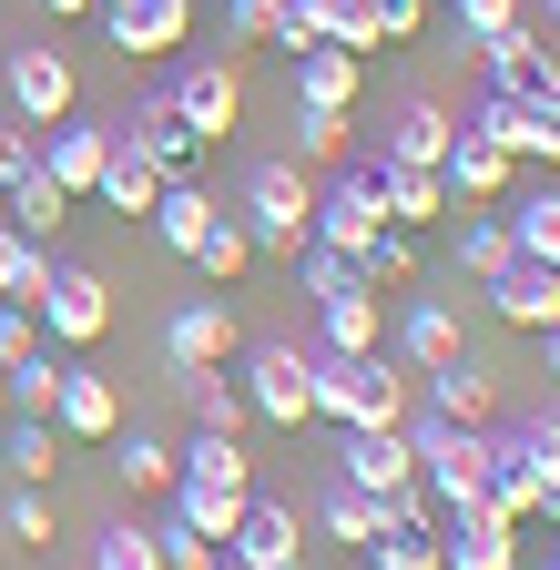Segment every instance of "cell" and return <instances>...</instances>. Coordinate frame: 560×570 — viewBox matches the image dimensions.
I'll return each instance as SVG.
<instances>
[{"mask_svg": "<svg viewBox=\"0 0 560 570\" xmlns=\"http://www.w3.org/2000/svg\"><path fill=\"white\" fill-rule=\"evenodd\" d=\"M407 449H417V479H429L439 499V520L479 510V489H489V428H459V417H429V407H407Z\"/></svg>", "mask_w": 560, "mask_h": 570, "instance_id": "cell-1", "label": "cell"}, {"mask_svg": "<svg viewBox=\"0 0 560 570\" xmlns=\"http://www.w3.org/2000/svg\"><path fill=\"white\" fill-rule=\"evenodd\" d=\"M245 235H255V255H306V235H316V174L306 164H255L245 174Z\"/></svg>", "mask_w": 560, "mask_h": 570, "instance_id": "cell-2", "label": "cell"}, {"mask_svg": "<svg viewBox=\"0 0 560 570\" xmlns=\"http://www.w3.org/2000/svg\"><path fill=\"white\" fill-rule=\"evenodd\" d=\"M316 417L397 428L407 417V367H387V356H316Z\"/></svg>", "mask_w": 560, "mask_h": 570, "instance_id": "cell-3", "label": "cell"}, {"mask_svg": "<svg viewBox=\"0 0 560 570\" xmlns=\"http://www.w3.org/2000/svg\"><path fill=\"white\" fill-rule=\"evenodd\" d=\"M31 316H41L51 346H102V336H112V285H102L92 265H61V255H51V285H41Z\"/></svg>", "mask_w": 560, "mask_h": 570, "instance_id": "cell-4", "label": "cell"}, {"mask_svg": "<svg viewBox=\"0 0 560 570\" xmlns=\"http://www.w3.org/2000/svg\"><path fill=\"white\" fill-rule=\"evenodd\" d=\"M235 387H245V407H255L265 428H306V417H316V356H306V346H255Z\"/></svg>", "mask_w": 560, "mask_h": 570, "instance_id": "cell-5", "label": "cell"}, {"mask_svg": "<svg viewBox=\"0 0 560 570\" xmlns=\"http://www.w3.org/2000/svg\"><path fill=\"white\" fill-rule=\"evenodd\" d=\"M377 235H387V204H377V164H357V174L316 184V235H306V245H336V255H367Z\"/></svg>", "mask_w": 560, "mask_h": 570, "instance_id": "cell-6", "label": "cell"}, {"mask_svg": "<svg viewBox=\"0 0 560 570\" xmlns=\"http://www.w3.org/2000/svg\"><path fill=\"white\" fill-rule=\"evenodd\" d=\"M0 92H11V122H31V132H51L61 112H82V82H72L61 51H11L0 61Z\"/></svg>", "mask_w": 560, "mask_h": 570, "instance_id": "cell-7", "label": "cell"}, {"mask_svg": "<svg viewBox=\"0 0 560 570\" xmlns=\"http://www.w3.org/2000/svg\"><path fill=\"white\" fill-rule=\"evenodd\" d=\"M102 41L122 61H164L194 41V0H102Z\"/></svg>", "mask_w": 560, "mask_h": 570, "instance_id": "cell-8", "label": "cell"}, {"mask_svg": "<svg viewBox=\"0 0 560 570\" xmlns=\"http://www.w3.org/2000/svg\"><path fill=\"white\" fill-rule=\"evenodd\" d=\"M122 142H132V154H144L164 184H194V164H204V132L174 112V92H144V102H132V122H122Z\"/></svg>", "mask_w": 560, "mask_h": 570, "instance_id": "cell-9", "label": "cell"}, {"mask_svg": "<svg viewBox=\"0 0 560 570\" xmlns=\"http://www.w3.org/2000/svg\"><path fill=\"white\" fill-rule=\"evenodd\" d=\"M439 184H449V204H469V214H489V204H510V184H520V164L500 154L489 132H449V154H439Z\"/></svg>", "mask_w": 560, "mask_h": 570, "instance_id": "cell-10", "label": "cell"}, {"mask_svg": "<svg viewBox=\"0 0 560 570\" xmlns=\"http://www.w3.org/2000/svg\"><path fill=\"white\" fill-rule=\"evenodd\" d=\"M164 92H174V112H184V122L204 132V154H215V142H225V132L245 122V82H235V61H184Z\"/></svg>", "mask_w": 560, "mask_h": 570, "instance_id": "cell-11", "label": "cell"}, {"mask_svg": "<svg viewBox=\"0 0 560 570\" xmlns=\"http://www.w3.org/2000/svg\"><path fill=\"white\" fill-rule=\"evenodd\" d=\"M479 51V71H489V92H540V82H560V51L540 41V21L520 11L510 31H489V41H469Z\"/></svg>", "mask_w": 560, "mask_h": 570, "instance_id": "cell-12", "label": "cell"}, {"mask_svg": "<svg viewBox=\"0 0 560 570\" xmlns=\"http://www.w3.org/2000/svg\"><path fill=\"white\" fill-rule=\"evenodd\" d=\"M336 479H346V489H367V499L407 489V479H417L407 428H346V439H336Z\"/></svg>", "mask_w": 560, "mask_h": 570, "instance_id": "cell-13", "label": "cell"}, {"mask_svg": "<svg viewBox=\"0 0 560 570\" xmlns=\"http://www.w3.org/2000/svg\"><path fill=\"white\" fill-rule=\"evenodd\" d=\"M102 164H112V132H102V122H82V112H61V122H51V142H41V174L72 194V204H92V194H102Z\"/></svg>", "mask_w": 560, "mask_h": 570, "instance_id": "cell-14", "label": "cell"}, {"mask_svg": "<svg viewBox=\"0 0 560 570\" xmlns=\"http://www.w3.org/2000/svg\"><path fill=\"white\" fill-rule=\"evenodd\" d=\"M489 296V316L500 326H520V336H540V326H560V265H540V255H520L500 285H479Z\"/></svg>", "mask_w": 560, "mask_h": 570, "instance_id": "cell-15", "label": "cell"}, {"mask_svg": "<svg viewBox=\"0 0 560 570\" xmlns=\"http://www.w3.org/2000/svg\"><path fill=\"white\" fill-rule=\"evenodd\" d=\"M316 356H387V306L377 285H346V296H316Z\"/></svg>", "mask_w": 560, "mask_h": 570, "instance_id": "cell-16", "label": "cell"}, {"mask_svg": "<svg viewBox=\"0 0 560 570\" xmlns=\"http://www.w3.org/2000/svg\"><path fill=\"white\" fill-rule=\"evenodd\" d=\"M449 132H459V112H449V102L407 92V102L387 112V132H377V164H439V154H449Z\"/></svg>", "mask_w": 560, "mask_h": 570, "instance_id": "cell-17", "label": "cell"}, {"mask_svg": "<svg viewBox=\"0 0 560 570\" xmlns=\"http://www.w3.org/2000/svg\"><path fill=\"white\" fill-rule=\"evenodd\" d=\"M51 428H61V439H112V428H122V387H112L102 367H61V407H51Z\"/></svg>", "mask_w": 560, "mask_h": 570, "instance_id": "cell-18", "label": "cell"}, {"mask_svg": "<svg viewBox=\"0 0 560 570\" xmlns=\"http://www.w3.org/2000/svg\"><path fill=\"white\" fill-rule=\"evenodd\" d=\"M439 560H449V570H510V560H520V530H510L500 510H459V520L439 530Z\"/></svg>", "mask_w": 560, "mask_h": 570, "instance_id": "cell-19", "label": "cell"}, {"mask_svg": "<svg viewBox=\"0 0 560 570\" xmlns=\"http://www.w3.org/2000/svg\"><path fill=\"white\" fill-rule=\"evenodd\" d=\"M357 92H367V61H357V51H336V41L296 51V102H316V112H357Z\"/></svg>", "mask_w": 560, "mask_h": 570, "instance_id": "cell-20", "label": "cell"}, {"mask_svg": "<svg viewBox=\"0 0 560 570\" xmlns=\"http://www.w3.org/2000/svg\"><path fill=\"white\" fill-rule=\"evenodd\" d=\"M164 356H174V367H225V356H235V316H225V296H194V306L164 326Z\"/></svg>", "mask_w": 560, "mask_h": 570, "instance_id": "cell-21", "label": "cell"}, {"mask_svg": "<svg viewBox=\"0 0 560 570\" xmlns=\"http://www.w3.org/2000/svg\"><path fill=\"white\" fill-rule=\"evenodd\" d=\"M225 560H245V570H275V560H306V540H296V510H275V499H245V520H235Z\"/></svg>", "mask_w": 560, "mask_h": 570, "instance_id": "cell-22", "label": "cell"}, {"mask_svg": "<svg viewBox=\"0 0 560 570\" xmlns=\"http://www.w3.org/2000/svg\"><path fill=\"white\" fill-rule=\"evenodd\" d=\"M397 356H407L417 377H429V367H449V356H469V336H459V306H439V296H417V306L397 316Z\"/></svg>", "mask_w": 560, "mask_h": 570, "instance_id": "cell-23", "label": "cell"}, {"mask_svg": "<svg viewBox=\"0 0 560 570\" xmlns=\"http://www.w3.org/2000/svg\"><path fill=\"white\" fill-rule=\"evenodd\" d=\"M377 204H387V225H439L449 214V184H439V164H377Z\"/></svg>", "mask_w": 560, "mask_h": 570, "instance_id": "cell-24", "label": "cell"}, {"mask_svg": "<svg viewBox=\"0 0 560 570\" xmlns=\"http://www.w3.org/2000/svg\"><path fill=\"white\" fill-rule=\"evenodd\" d=\"M429 417L489 428V417H500V387H489V367H469V356H449V367H429Z\"/></svg>", "mask_w": 560, "mask_h": 570, "instance_id": "cell-25", "label": "cell"}, {"mask_svg": "<svg viewBox=\"0 0 560 570\" xmlns=\"http://www.w3.org/2000/svg\"><path fill=\"white\" fill-rule=\"evenodd\" d=\"M0 214H11V225H21V235H31V245H51V235H61V225H72V194H61V184H51V174H41V164H31V174H21V184H11V194H0Z\"/></svg>", "mask_w": 560, "mask_h": 570, "instance_id": "cell-26", "label": "cell"}, {"mask_svg": "<svg viewBox=\"0 0 560 570\" xmlns=\"http://www.w3.org/2000/svg\"><path fill=\"white\" fill-rule=\"evenodd\" d=\"M144 225H154V235H164V245H174V255L194 265V245L215 235V194H204V184H164V204L144 214Z\"/></svg>", "mask_w": 560, "mask_h": 570, "instance_id": "cell-27", "label": "cell"}, {"mask_svg": "<svg viewBox=\"0 0 560 570\" xmlns=\"http://www.w3.org/2000/svg\"><path fill=\"white\" fill-rule=\"evenodd\" d=\"M174 479H194V489H255V459L235 439H215V428H194V449H174Z\"/></svg>", "mask_w": 560, "mask_h": 570, "instance_id": "cell-28", "label": "cell"}, {"mask_svg": "<svg viewBox=\"0 0 560 570\" xmlns=\"http://www.w3.org/2000/svg\"><path fill=\"white\" fill-rule=\"evenodd\" d=\"M286 11L306 21V41H336V51H377V21H367V0H286Z\"/></svg>", "mask_w": 560, "mask_h": 570, "instance_id": "cell-29", "label": "cell"}, {"mask_svg": "<svg viewBox=\"0 0 560 570\" xmlns=\"http://www.w3.org/2000/svg\"><path fill=\"white\" fill-rule=\"evenodd\" d=\"M245 499H255V489H194V479H174V520H184L194 540H215V550H225L235 520H245Z\"/></svg>", "mask_w": 560, "mask_h": 570, "instance_id": "cell-30", "label": "cell"}, {"mask_svg": "<svg viewBox=\"0 0 560 570\" xmlns=\"http://www.w3.org/2000/svg\"><path fill=\"white\" fill-rule=\"evenodd\" d=\"M510 265H520V245H510V225H500V204L469 214V225H459V275H469V285H500Z\"/></svg>", "mask_w": 560, "mask_h": 570, "instance_id": "cell-31", "label": "cell"}, {"mask_svg": "<svg viewBox=\"0 0 560 570\" xmlns=\"http://www.w3.org/2000/svg\"><path fill=\"white\" fill-rule=\"evenodd\" d=\"M174 377H184L194 428H215V439H235V428L255 417V407H245V387H235V377H215V367H174Z\"/></svg>", "mask_w": 560, "mask_h": 570, "instance_id": "cell-32", "label": "cell"}, {"mask_svg": "<svg viewBox=\"0 0 560 570\" xmlns=\"http://www.w3.org/2000/svg\"><path fill=\"white\" fill-rule=\"evenodd\" d=\"M102 204H112V214H154V204H164V174L132 154L122 132H112V164H102Z\"/></svg>", "mask_w": 560, "mask_h": 570, "instance_id": "cell-33", "label": "cell"}, {"mask_svg": "<svg viewBox=\"0 0 560 570\" xmlns=\"http://www.w3.org/2000/svg\"><path fill=\"white\" fill-rule=\"evenodd\" d=\"M61 449H72V439H61L51 417H11V449H0V459L21 469V489H51L61 479Z\"/></svg>", "mask_w": 560, "mask_h": 570, "instance_id": "cell-34", "label": "cell"}, {"mask_svg": "<svg viewBox=\"0 0 560 570\" xmlns=\"http://www.w3.org/2000/svg\"><path fill=\"white\" fill-rule=\"evenodd\" d=\"M112 479H122L132 499H174V449H164V439H144V428H132V439L112 449Z\"/></svg>", "mask_w": 560, "mask_h": 570, "instance_id": "cell-35", "label": "cell"}, {"mask_svg": "<svg viewBox=\"0 0 560 570\" xmlns=\"http://www.w3.org/2000/svg\"><path fill=\"white\" fill-rule=\"evenodd\" d=\"M346 132H357L346 112H316V102H296V154H286V164H306V174H336V164H346Z\"/></svg>", "mask_w": 560, "mask_h": 570, "instance_id": "cell-36", "label": "cell"}, {"mask_svg": "<svg viewBox=\"0 0 560 570\" xmlns=\"http://www.w3.org/2000/svg\"><path fill=\"white\" fill-rule=\"evenodd\" d=\"M500 225H510V245H520V255L560 265V194H520V204H500Z\"/></svg>", "mask_w": 560, "mask_h": 570, "instance_id": "cell-37", "label": "cell"}, {"mask_svg": "<svg viewBox=\"0 0 560 570\" xmlns=\"http://www.w3.org/2000/svg\"><path fill=\"white\" fill-rule=\"evenodd\" d=\"M500 449L540 479V489H560V407H540V417H520V428H500Z\"/></svg>", "mask_w": 560, "mask_h": 570, "instance_id": "cell-38", "label": "cell"}, {"mask_svg": "<svg viewBox=\"0 0 560 570\" xmlns=\"http://www.w3.org/2000/svg\"><path fill=\"white\" fill-rule=\"evenodd\" d=\"M245 265H255V235H245V214H215V235L194 245V275H204V285H235Z\"/></svg>", "mask_w": 560, "mask_h": 570, "instance_id": "cell-39", "label": "cell"}, {"mask_svg": "<svg viewBox=\"0 0 560 570\" xmlns=\"http://www.w3.org/2000/svg\"><path fill=\"white\" fill-rule=\"evenodd\" d=\"M51 407H61V356L31 346L21 367H11V417H51Z\"/></svg>", "mask_w": 560, "mask_h": 570, "instance_id": "cell-40", "label": "cell"}, {"mask_svg": "<svg viewBox=\"0 0 560 570\" xmlns=\"http://www.w3.org/2000/svg\"><path fill=\"white\" fill-rule=\"evenodd\" d=\"M316 520H326V540H357V550H367V540H377V499L336 479V489L316 499Z\"/></svg>", "mask_w": 560, "mask_h": 570, "instance_id": "cell-41", "label": "cell"}, {"mask_svg": "<svg viewBox=\"0 0 560 570\" xmlns=\"http://www.w3.org/2000/svg\"><path fill=\"white\" fill-rule=\"evenodd\" d=\"M367 570H449V560H439V530H377Z\"/></svg>", "mask_w": 560, "mask_h": 570, "instance_id": "cell-42", "label": "cell"}, {"mask_svg": "<svg viewBox=\"0 0 560 570\" xmlns=\"http://www.w3.org/2000/svg\"><path fill=\"white\" fill-rule=\"evenodd\" d=\"M357 275H367V285H407V275H417V235H407V225H387V235L357 255Z\"/></svg>", "mask_w": 560, "mask_h": 570, "instance_id": "cell-43", "label": "cell"}, {"mask_svg": "<svg viewBox=\"0 0 560 570\" xmlns=\"http://www.w3.org/2000/svg\"><path fill=\"white\" fill-rule=\"evenodd\" d=\"M92 570H164V550H154V530H132V520H122V530L92 540Z\"/></svg>", "mask_w": 560, "mask_h": 570, "instance_id": "cell-44", "label": "cell"}, {"mask_svg": "<svg viewBox=\"0 0 560 570\" xmlns=\"http://www.w3.org/2000/svg\"><path fill=\"white\" fill-rule=\"evenodd\" d=\"M296 275H306V296H346V285H367V275H357V255H336V245H306V255H296Z\"/></svg>", "mask_w": 560, "mask_h": 570, "instance_id": "cell-45", "label": "cell"}, {"mask_svg": "<svg viewBox=\"0 0 560 570\" xmlns=\"http://www.w3.org/2000/svg\"><path fill=\"white\" fill-rule=\"evenodd\" d=\"M449 11H459V51H469V41H489V31H510L530 0H449Z\"/></svg>", "mask_w": 560, "mask_h": 570, "instance_id": "cell-46", "label": "cell"}, {"mask_svg": "<svg viewBox=\"0 0 560 570\" xmlns=\"http://www.w3.org/2000/svg\"><path fill=\"white\" fill-rule=\"evenodd\" d=\"M225 31L235 41H286V0H225Z\"/></svg>", "mask_w": 560, "mask_h": 570, "instance_id": "cell-47", "label": "cell"}, {"mask_svg": "<svg viewBox=\"0 0 560 570\" xmlns=\"http://www.w3.org/2000/svg\"><path fill=\"white\" fill-rule=\"evenodd\" d=\"M154 550H164V570H215V560H225L215 540H194L184 520H164V530H154Z\"/></svg>", "mask_w": 560, "mask_h": 570, "instance_id": "cell-48", "label": "cell"}, {"mask_svg": "<svg viewBox=\"0 0 560 570\" xmlns=\"http://www.w3.org/2000/svg\"><path fill=\"white\" fill-rule=\"evenodd\" d=\"M530 164H560V82L530 92Z\"/></svg>", "mask_w": 560, "mask_h": 570, "instance_id": "cell-49", "label": "cell"}, {"mask_svg": "<svg viewBox=\"0 0 560 570\" xmlns=\"http://www.w3.org/2000/svg\"><path fill=\"white\" fill-rule=\"evenodd\" d=\"M367 21H377V41L397 51V41H417V31H429V0H367Z\"/></svg>", "mask_w": 560, "mask_h": 570, "instance_id": "cell-50", "label": "cell"}, {"mask_svg": "<svg viewBox=\"0 0 560 570\" xmlns=\"http://www.w3.org/2000/svg\"><path fill=\"white\" fill-rule=\"evenodd\" d=\"M31 164H41V132H31V122H0V194H11Z\"/></svg>", "mask_w": 560, "mask_h": 570, "instance_id": "cell-51", "label": "cell"}, {"mask_svg": "<svg viewBox=\"0 0 560 570\" xmlns=\"http://www.w3.org/2000/svg\"><path fill=\"white\" fill-rule=\"evenodd\" d=\"M31 346H51V336H41V316H31V306H0V367H21Z\"/></svg>", "mask_w": 560, "mask_h": 570, "instance_id": "cell-52", "label": "cell"}, {"mask_svg": "<svg viewBox=\"0 0 560 570\" xmlns=\"http://www.w3.org/2000/svg\"><path fill=\"white\" fill-rule=\"evenodd\" d=\"M31 255H41V245L11 225V214H0V306H11V285H21V265H31Z\"/></svg>", "mask_w": 560, "mask_h": 570, "instance_id": "cell-53", "label": "cell"}, {"mask_svg": "<svg viewBox=\"0 0 560 570\" xmlns=\"http://www.w3.org/2000/svg\"><path fill=\"white\" fill-rule=\"evenodd\" d=\"M11 540H51V499H41V489L11 499Z\"/></svg>", "mask_w": 560, "mask_h": 570, "instance_id": "cell-54", "label": "cell"}, {"mask_svg": "<svg viewBox=\"0 0 560 570\" xmlns=\"http://www.w3.org/2000/svg\"><path fill=\"white\" fill-rule=\"evenodd\" d=\"M41 11H51V21H82V11H102V0H41Z\"/></svg>", "mask_w": 560, "mask_h": 570, "instance_id": "cell-55", "label": "cell"}, {"mask_svg": "<svg viewBox=\"0 0 560 570\" xmlns=\"http://www.w3.org/2000/svg\"><path fill=\"white\" fill-rule=\"evenodd\" d=\"M540 367H550V377H560V326H540Z\"/></svg>", "mask_w": 560, "mask_h": 570, "instance_id": "cell-56", "label": "cell"}, {"mask_svg": "<svg viewBox=\"0 0 560 570\" xmlns=\"http://www.w3.org/2000/svg\"><path fill=\"white\" fill-rule=\"evenodd\" d=\"M0 428H11V367H0Z\"/></svg>", "mask_w": 560, "mask_h": 570, "instance_id": "cell-57", "label": "cell"}, {"mask_svg": "<svg viewBox=\"0 0 560 570\" xmlns=\"http://www.w3.org/2000/svg\"><path fill=\"white\" fill-rule=\"evenodd\" d=\"M540 21H550V41H560V0H540Z\"/></svg>", "mask_w": 560, "mask_h": 570, "instance_id": "cell-58", "label": "cell"}, {"mask_svg": "<svg viewBox=\"0 0 560 570\" xmlns=\"http://www.w3.org/2000/svg\"><path fill=\"white\" fill-rule=\"evenodd\" d=\"M275 570H306V560H275Z\"/></svg>", "mask_w": 560, "mask_h": 570, "instance_id": "cell-59", "label": "cell"}, {"mask_svg": "<svg viewBox=\"0 0 560 570\" xmlns=\"http://www.w3.org/2000/svg\"><path fill=\"white\" fill-rule=\"evenodd\" d=\"M215 570H245V560H215Z\"/></svg>", "mask_w": 560, "mask_h": 570, "instance_id": "cell-60", "label": "cell"}, {"mask_svg": "<svg viewBox=\"0 0 560 570\" xmlns=\"http://www.w3.org/2000/svg\"><path fill=\"white\" fill-rule=\"evenodd\" d=\"M510 570H530V560H510Z\"/></svg>", "mask_w": 560, "mask_h": 570, "instance_id": "cell-61", "label": "cell"}, {"mask_svg": "<svg viewBox=\"0 0 560 570\" xmlns=\"http://www.w3.org/2000/svg\"><path fill=\"white\" fill-rule=\"evenodd\" d=\"M550 570H560V550H550Z\"/></svg>", "mask_w": 560, "mask_h": 570, "instance_id": "cell-62", "label": "cell"}]
</instances>
